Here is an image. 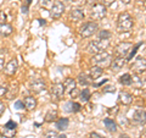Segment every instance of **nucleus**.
<instances>
[{
    "instance_id": "obj_29",
    "label": "nucleus",
    "mask_w": 146,
    "mask_h": 138,
    "mask_svg": "<svg viewBox=\"0 0 146 138\" xmlns=\"http://www.w3.org/2000/svg\"><path fill=\"white\" fill-rule=\"evenodd\" d=\"M71 104V111L72 113H78L79 110H80V104H78V103H70Z\"/></svg>"
},
{
    "instance_id": "obj_10",
    "label": "nucleus",
    "mask_w": 146,
    "mask_h": 138,
    "mask_svg": "<svg viewBox=\"0 0 146 138\" xmlns=\"http://www.w3.org/2000/svg\"><path fill=\"white\" fill-rule=\"evenodd\" d=\"M51 95H52V98H55L56 100L61 99L62 96L65 95V87H63V83L54 84L51 88Z\"/></svg>"
},
{
    "instance_id": "obj_49",
    "label": "nucleus",
    "mask_w": 146,
    "mask_h": 138,
    "mask_svg": "<svg viewBox=\"0 0 146 138\" xmlns=\"http://www.w3.org/2000/svg\"><path fill=\"white\" fill-rule=\"evenodd\" d=\"M67 1H70V3H71V1H72V0H67Z\"/></svg>"
},
{
    "instance_id": "obj_31",
    "label": "nucleus",
    "mask_w": 146,
    "mask_h": 138,
    "mask_svg": "<svg viewBox=\"0 0 146 138\" xmlns=\"http://www.w3.org/2000/svg\"><path fill=\"white\" fill-rule=\"evenodd\" d=\"M7 89H9V88H7L5 84H0V98L7 94Z\"/></svg>"
},
{
    "instance_id": "obj_46",
    "label": "nucleus",
    "mask_w": 146,
    "mask_h": 138,
    "mask_svg": "<svg viewBox=\"0 0 146 138\" xmlns=\"http://www.w3.org/2000/svg\"><path fill=\"white\" fill-rule=\"evenodd\" d=\"M141 138H146V132L144 133V135H141Z\"/></svg>"
},
{
    "instance_id": "obj_42",
    "label": "nucleus",
    "mask_w": 146,
    "mask_h": 138,
    "mask_svg": "<svg viewBox=\"0 0 146 138\" xmlns=\"http://www.w3.org/2000/svg\"><path fill=\"white\" fill-rule=\"evenodd\" d=\"M21 10H22V13H25V15H26V13L28 12V6H27V5L25 6V5H23V6L21 7Z\"/></svg>"
},
{
    "instance_id": "obj_11",
    "label": "nucleus",
    "mask_w": 146,
    "mask_h": 138,
    "mask_svg": "<svg viewBox=\"0 0 146 138\" xmlns=\"http://www.w3.org/2000/svg\"><path fill=\"white\" fill-rule=\"evenodd\" d=\"M133 120L136 125H140V126L145 125L146 123V111H144V110H136L134 116H133Z\"/></svg>"
},
{
    "instance_id": "obj_17",
    "label": "nucleus",
    "mask_w": 146,
    "mask_h": 138,
    "mask_svg": "<svg viewBox=\"0 0 146 138\" xmlns=\"http://www.w3.org/2000/svg\"><path fill=\"white\" fill-rule=\"evenodd\" d=\"M124 64H125V59L124 58H116L115 60L112 61L111 64V68L113 71H118V70H121V68L124 66Z\"/></svg>"
},
{
    "instance_id": "obj_32",
    "label": "nucleus",
    "mask_w": 146,
    "mask_h": 138,
    "mask_svg": "<svg viewBox=\"0 0 146 138\" xmlns=\"http://www.w3.org/2000/svg\"><path fill=\"white\" fill-rule=\"evenodd\" d=\"M44 138H58V136H57V133L55 131H49V132L45 133Z\"/></svg>"
},
{
    "instance_id": "obj_7",
    "label": "nucleus",
    "mask_w": 146,
    "mask_h": 138,
    "mask_svg": "<svg viewBox=\"0 0 146 138\" xmlns=\"http://www.w3.org/2000/svg\"><path fill=\"white\" fill-rule=\"evenodd\" d=\"M16 130H17V123L15 121H7L6 125H4L3 127V135L7 137V138H12L16 135Z\"/></svg>"
},
{
    "instance_id": "obj_34",
    "label": "nucleus",
    "mask_w": 146,
    "mask_h": 138,
    "mask_svg": "<svg viewBox=\"0 0 146 138\" xmlns=\"http://www.w3.org/2000/svg\"><path fill=\"white\" fill-rule=\"evenodd\" d=\"M15 109L17 110H22V109H25V104L21 102V100H17V102L15 103Z\"/></svg>"
},
{
    "instance_id": "obj_20",
    "label": "nucleus",
    "mask_w": 146,
    "mask_h": 138,
    "mask_svg": "<svg viewBox=\"0 0 146 138\" xmlns=\"http://www.w3.org/2000/svg\"><path fill=\"white\" fill-rule=\"evenodd\" d=\"M104 125H105V127H106L110 132H116L117 131V125H116V122L113 121L112 119H105V120H104Z\"/></svg>"
},
{
    "instance_id": "obj_6",
    "label": "nucleus",
    "mask_w": 146,
    "mask_h": 138,
    "mask_svg": "<svg viewBox=\"0 0 146 138\" xmlns=\"http://www.w3.org/2000/svg\"><path fill=\"white\" fill-rule=\"evenodd\" d=\"M63 11H65V4L62 1H55L51 6V10H50V16L55 20H57L62 16Z\"/></svg>"
},
{
    "instance_id": "obj_16",
    "label": "nucleus",
    "mask_w": 146,
    "mask_h": 138,
    "mask_svg": "<svg viewBox=\"0 0 146 138\" xmlns=\"http://www.w3.org/2000/svg\"><path fill=\"white\" fill-rule=\"evenodd\" d=\"M118 99H119V102L123 105H130L133 103V96H131V94L127 93V92H121L119 95H118Z\"/></svg>"
},
{
    "instance_id": "obj_9",
    "label": "nucleus",
    "mask_w": 146,
    "mask_h": 138,
    "mask_svg": "<svg viewBox=\"0 0 146 138\" xmlns=\"http://www.w3.org/2000/svg\"><path fill=\"white\" fill-rule=\"evenodd\" d=\"M131 49V43H128V42H122L119 43L116 47V54L118 55L119 58H124L128 55V53H129V50Z\"/></svg>"
},
{
    "instance_id": "obj_19",
    "label": "nucleus",
    "mask_w": 146,
    "mask_h": 138,
    "mask_svg": "<svg viewBox=\"0 0 146 138\" xmlns=\"http://www.w3.org/2000/svg\"><path fill=\"white\" fill-rule=\"evenodd\" d=\"M12 26L9 25V23H4V25H0V36L3 37H7L12 33Z\"/></svg>"
},
{
    "instance_id": "obj_21",
    "label": "nucleus",
    "mask_w": 146,
    "mask_h": 138,
    "mask_svg": "<svg viewBox=\"0 0 146 138\" xmlns=\"http://www.w3.org/2000/svg\"><path fill=\"white\" fill-rule=\"evenodd\" d=\"M78 83H80L82 86H89L93 83V80H91V77L86 76L85 73H80L78 76Z\"/></svg>"
},
{
    "instance_id": "obj_24",
    "label": "nucleus",
    "mask_w": 146,
    "mask_h": 138,
    "mask_svg": "<svg viewBox=\"0 0 146 138\" xmlns=\"http://www.w3.org/2000/svg\"><path fill=\"white\" fill-rule=\"evenodd\" d=\"M130 86H133L134 88H141L143 87V80L139 77V75H134L131 76V83Z\"/></svg>"
},
{
    "instance_id": "obj_23",
    "label": "nucleus",
    "mask_w": 146,
    "mask_h": 138,
    "mask_svg": "<svg viewBox=\"0 0 146 138\" xmlns=\"http://www.w3.org/2000/svg\"><path fill=\"white\" fill-rule=\"evenodd\" d=\"M57 119V111L55 109H50L45 115V121L46 122H52Z\"/></svg>"
},
{
    "instance_id": "obj_22",
    "label": "nucleus",
    "mask_w": 146,
    "mask_h": 138,
    "mask_svg": "<svg viewBox=\"0 0 146 138\" xmlns=\"http://www.w3.org/2000/svg\"><path fill=\"white\" fill-rule=\"evenodd\" d=\"M23 104H25L27 110H33L35 108V105H36V100L33 98V96H27Z\"/></svg>"
},
{
    "instance_id": "obj_36",
    "label": "nucleus",
    "mask_w": 146,
    "mask_h": 138,
    "mask_svg": "<svg viewBox=\"0 0 146 138\" xmlns=\"http://www.w3.org/2000/svg\"><path fill=\"white\" fill-rule=\"evenodd\" d=\"M40 5L44 7H48L49 5L52 6V4H51V0H40Z\"/></svg>"
},
{
    "instance_id": "obj_27",
    "label": "nucleus",
    "mask_w": 146,
    "mask_h": 138,
    "mask_svg": "<svg viewBox=\"0 0 146 138\" xmlns=\"http://www.w3.org/2000/svg\"><path fill=\"white\" fill-rule=\"evenodd\" d=\"M89 99H90V90L85 88V89L82 90V93H80V100L83 103H86Z\"/></svg>"
},
{
    "instance_id": "obj_2",
    "label": "nucleus",
    "mask_w": 146,
    "mask_h": 138,
    "mask_svg": "<svg viewBox=\"0 0 146 138\" xmlns=\"http://www.w3.org/2000/svg\"><path fill=\"white\" fill-rule=\"evenodd\" d=\"M110 45V40L108 39H98V40H93L89 45H88V52L93 55H96L99 53L105 52Z\"/></svg>"
},
{
    "instance_id": "obj_13",
    "label": "nucleus",
    "mask_w": 146,
    "mask_h": 138,
    "mask_svg": "<svg viewBox=\"0 0 146 138\" xmlns=\"http://www.w3.org/2000/svg\"><path fill=\"white\" fill-rule=\"evenodd\" d=\"M45 87L46 86H45V82L43 80H34L31 84V88L34 93H40V92L45 90Z\"/></svg>"
},
{
    "instance_id": "obj_5",
    "label": "nucleus",
    "mask_w": 146,
    "mask_h": 138,
    "mask_svg": "<svg viewBox=\"0 0 146 138\" xmlns=\"http://www.w3.org/2000/svg\"><path fill=\"white\" fill-rule=\"evenodd\" d=\"M96 31H98V25L95 22H86V23H84L80 27L79 33L83 38H88V37L93 36Z\"/></svg>"
},
{
    "instance_id": "obj_30",
    "label": "nucleus",
    "mask_w": 146,
    "mask_h": 138,
    "mask_svg": "<svg viewBox=\"0 0 146 138\" xmlns=\"http://www.w3.org/2000/svg\"><path fill=\"white\" fill-rule=\"evenodd\" d=\"M104 93H115L116 92V87L115 86H107L105 87V88L102 89Z\"/></svg>"
},
{
    "instance_id": "obj_47",
    "label": "nucleus",
    "mask_w": 146,
    "mask_h": 138,
    "mask_svg": "<svg viewBox=\"0 0 146 138\" xmlns=\"http://www.w3.org/2000/svg\"><path fill=\"white\" fill-rule=\"evenodd\" d=\"M136 1H138V3H144L145 0H136Z\"/></svg>"
},
{
    "instance_id": "obj_41",
    "label": "nucleus",
    "mask_w": 146,
    "mask_h": 138,
    "mask_svg": "<svg viewBox=\"0 0 146 138\" xmlns=\"http://www.w3.org/2000/svg\"><path fill=\"white\" fill-rule=\"evenodd\" d=\"M71 3L76 4V5H80V4H83V3H84V0H72Z\"/></svg>"
},
{
    "instance_id": "obj_1",
    "label": "nucleus",
    "mask_w": 146,
    "mask_h": 138,
    "mask_svg": "<svg viewBox=\"0 0 146 138\" xmlns=\"http://www.w3.org/2000/svg\"><path fill=\"white\" fill-rule=\"evenodd\" d=\"M134 26V20L128 12H122L118 16V21H117V31L121 33H127L130 32L131 28Z\"/></svg>"
},
{
    "instance_id": "obj_38",
    "label": "nucleus",
    "mask_w": 146,
    "mask_h": 138,
    "mask_svg": "<svg viewBox=\"0 0 146 138\" xmlns=\"http://www.w3.org/2000/svg\"><path fill=\"white\" fill-rule=\"evenodd\" d=\"M90 138H104V137L100 136L99 133H96V132H91L90 133Z\"/></svg>"
},
{
    "instance_id": "obj_39",
    "label": "nucleus",
    "mask_w": 146,
    "mask_h": 138,
    "mask_svg": "<svg viewBox=\"0 0 146 138\" xmlns=\"http://www.w3.org/2000/svg\"><path fill=\"white\" fill-rule=\"evenodd\" d=\"M4 111H5V104H4L3 102H0V116L3 115Z\"/></svg>"
},
{
    "instance_id": "obj_48",
    "label": "nucleus",
    "mask_w": 146,
    "mask_h": 138,
    "mask_svg": "<svg viewBox=\"0 0 146 138\" xmlns=\"http://www.w3.org/2000/svg\"><path fill=\"white\" fill-rule=\"evenodd\" d=\"M144 4H145V6H146V0H145V1H144Z\"/></svg>"
},
{
    "instance_id": "obj_4",
    "label": "nucleus",
    "mask_w": 146,
    "mask_h": 138,
    "mask_svg": "<svg viewBox=\"0 0 146 138\" xmlns=\"http://www.w3.org/2000/svg\"><path fill=\"white\" fill-rule=\"evenodd\" d=\"M106 13H107L106 6L102 5L101 3H98V4H95V5L91 7L90 15H91V17H93L94 20H101V18H104L105 16H106Z\"/></svg>"
},
{
    "instance_id": "obj_18",
    "label": "nucleus",
    "mask_w": 146,
    "mask_h": 138,
    "mask_svg": "<svg viewBox=\"0 0 146 138\" xmlns=\"http://www.w3.org/2000/svg\"><path fill=\"white\" fill-rule=\"evenodd\" d=\"M104 73V70H102V67H100V66H93L90 68V77H91V80H96V78H99L100 76H101Z\"/></svg>"
},
{
    "instance_id": "obj_28",
    "label": "nucleus",
    "mask_w": 146,
    "mask_h": 138,
    "mask_svg": "<svg viewBox=\"0 0 146 138\" xmlns=\"http://www.w3.org/2000/svg\"><path fill=\"white\" fill-rule=\"evenodd\" d=\"M110 37H111V32L110 31H100L99 32V39H110Z\"/></svg>"
},
{
    "instance_id": "obj_25",
    "label": "nucleus",
    "mask_w": 146,
    "mask_h": 138,
    "mask_svg": "<svg viewBox=\"0 0 146 138\" xmlns=\"http://www.w3.org/2000/svg\"><path fill=\"white\" fill-rule=\"evenodd\" d=\"M68 125H70V120H68V119H66V117L60 119V120L57 121V128H58V130H61V131L67 130Z\"/></svg>"
},
{
    "instance_id": "obj_37",
    "label": "nucleus",
    "mask_w": 146,
    "mask_h": 138,
    "mask_svg": "<svg viewBox=\"0 0 146 138\" xmlns=\"http://www.w3.org/2000/svg\"><path fill=\"white\" fill-rule=\"evenodd\" d=\"M100 1H101L102 5H105V6H110V5H112V4L115 3L116 0H100Z\"/></svg>"
},
{
    "instance_id": "obj_26",
    "label": "nucleus",
    "mask_w": 146,
    "mask_h": 138,
    "mask_svg": "<svg viewBox=\"0 0 146 138\" xmlns=\"http://www.w3.org/2000/svg\"><path fill=\"white\" fill-rule=\"evenodd\" d=\"M119 82L123 86H130V83H131V75H129V73H124L123 76H121Z\"/></svg>"
},
{
    "instance_id": "obj_33",
    "label": "nucleus",
    "mask_w": 146,
    "mask_h": 138,
    "mask_svg": "<svg viewBox=\"0 0 146 138\" xmlns=\"http://www.w3.org/2000/svg\"><path fill=\"white\" fill-rule=\"evenodd\" d=\"M141 44H143V43H139V44H136L135 45V47H134V49H133V52H131L129 55H128V60H131V58H133L134 56V55H135V53H136V50H138L139 49V47H140V45Z\"/></svg>"
},
{
    "instance_id": "obj_12",
    "label": "nucleus",
    "mask_w": 146,
    "mask_h": 138,
    "mask_svg": "<svg viewBox=\"0 0 146 138\" xmlns=\"http://www.w3.org/2000/svg\"><path fill=\"white\" fill-rule=\"evenodd\" d=\"M17 67H18V64H17V60L16 59H12L7 62V65L5 66V73L9 76H13L17 71Z\"/></svg>"
},
{
    "instance_id": "obj_14",
    "label": "nucleus",
    "mask_w": 146,
    "mask_h": 138,
    "mask_svg": "<svg viewBox=\"0 0 146 138\" xmlns=\"http://www.w3.org/2000/svg\"><path fill=\"white\" fill-rule=\"evenodd\" d=\"M76 81L73 80V78H67V80L65 81V83H63V87H65V93H70L72 94L73 92H74L76 89Z\"/></svg>"
},
{
    "instance_id": "obj_35",
    "label": "nucleus",
    "mask_w": 146,
    "mask_h": 138,
    "mask_svg": "<svg viewBox=\"0 0 146 138\" xmlns=\"http://www.w3.org/2000/svg\"><path fill=\"white\" fill-rule=\"evenodd\" d=\"M5 21H6V15H5V12L0 10V25H4V23H5Z\"/></svg>"
},
{
    "instance_id": "obj_43",
    "label": "nucleus",
    "mask_w": 146,
    "mask_h": 138,
    "mask_svg": "<svg viewBox=\"0 0 146 138\" xmlns=\"http://www.w3.org/2000/svg\"><path fill=\"white\" fill-rule=\"evenodd\" d=\"M119 1H121L122 4H124V5H128V4H129L131 0H119Z\"/></svg>"
},
{
    "instance_id": "obj_8",
    "label": "nucleus",
    "mask_w": 146,
    "mask_h": 138,
    "mask_svg": "<svg viewBox=\"0 0 146 138\" xmlns=\"http://www.w3.org/2000/svg\"><path fill=\"white\" fill-rule=\"evenodd\" d=\"M130 68L134 71L135 75H140V73L146 71V60L144 58H138Z\"/></svg>"
},
{
    "instance_id": "obj_15",
    "label": "nucleus",
    "mask_w": 146,
    "mask_h": 138,
    "mask_svg": "<svg viewBox=\"0 0 146 138\" xmlns=\"http://www.w3.org/2000/svg\"><path fill=\"white\" fill-rule=\"evenodd\" d=\"M84 11L82 9H73L72 12H71V20L74 21V22H79L84 18Z\"/></svg>"
},
{
    "instance_id": "obj_45",
    "label": "nucleus",
    "mask_w": 146,
    "mask_h": 138,
    "mask_svg": "<svg viewBox=\"0 0 146 138\" xmlns=\"http://www.w3.org/2000/svg\"><path fill=\"white\" fill-rule=\"evenodd\" d=\"M58 138H67L65 135H61V136H58Z\"/></svg>"
},
{
    "instance_id": "obj_44",
    "label": "nucleus",
    "mask_w": 146,
    "mask_h": 138,
    "mask_svg": "<svg viewBox=\"0 0 146 138\" xmlns=\"http://www.w3.org/2000/svg\"><path fill=\"white\" fill-rule=\"evenodd\" d=\"M39 21H40V25H43V23L45 25V20H39Z\"/></svg>"
},
{
    "instance_id": "obj_3",
    "label": "nucleus",
    "mask_w": 146,
    "mask_h": 138,
    "mask_svg": "<svg viewBox=\"0 0 146 138\" xmlns=\"http://www.w3.org/2000/svg\"><path fill=\"white\" fill-rule=\"evenodd\" d=\"M110 60H111V55H110L107 52H102V53H99L96 55H93V58H91V64H93L94 66H100V65L105 66V65H108Z\"/></svg>"
},
{
    "instance_id": "obj_40",
    "label": "nucleus",
    "mask_w": 146,
    "mask_h": 138,
    "mask_svg": "<svg viewBox=\"0 0 146 138\" xmlns=\"http://www.w3.org/2000/svg\"><path fill=\"white\" fill-rule=\"evenodd\" d=\"M4 66H5V61H4V59L0 56V71H1L3 68H4Z\"/></svg>"
}]
</instances>
